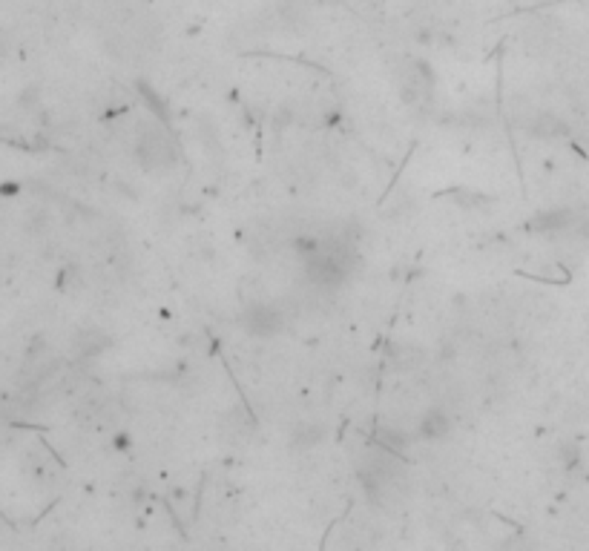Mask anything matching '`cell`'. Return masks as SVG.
I'll return each instance as SVG.
<instances>
[{
    "label": "cell",
    "mask_w": 589,
    "mask_h": 551,
    "mask_svg": "<svg viewBox=\"0 0 589 551\" xmlns=\"http://www.w3.org/2000/svg\"><path fill=\"white\" fill-rule=\"evenodd\" d=\"M449 431H452V417L446 411L431 408V411L423 414V419H420V436L423 439H443V436H449Z\"/></svg>",
    "instance_id": "cell-3"
},
{
    "label": "cell",
    "mask_w": 589,
    "mask_h": 551,
    "mask_svg": "<svg viewBox=\"0 0 589 551\" xmlns=\"http://www.w3.org/2000/svg\"><path fill=\"white\" fill-rule=\"evenodd\" d=\"M106 348H109V336L104 334V330H98V327L81 330V334L75 336V350L81 356H95V353H101Z\"/></svg>",
    "instance_id": "cell-5"
},
{
    "label": "cell",
    "mask_w": 589,
    "mask_h": 551,
    "mask_svg": "<svg viewBox=\"0 0 589 551\" xmlns=\"http://www.w3.org/2000/svg\"><path fill=\"white\" fill-rule=\"evenodd\" d=\"M242 324H244V330H247L250 336H256V339H271V336H276L279 330L285 327V316L271 302H250L244 308V313H242Z\"/></svg>",
    "instance_id": "cell-2"
},
{
    "label": "cell",
    "mask_w": 589,
    "mask_h": 551,
    "mask_svg": "<svg viewBox=\"0 0 589 551\" xmlns=\"http://www.w3.org/2000/svg\"><path fill=\"white\" fill-rule=\"evenodd\" d=\"M572 213L569 210H543L532 218V227L540 230V233H549V230H566L572 224Z\"/></svg>",
    "instance_id": "cell-4"
},
{
    "label": "cell",
    "mask_w": 589,
    "mask_h": 551,
    "mask_svg": "<svg viewBox=\"0 0 589 551\" xmlns=\"http://www.w3.org/2000/svg\"><path fill=\"white\" fill-rule=\"evenodd\" d=\"M319 439H322V428L314 425V422L311 425L302 422V425L293 428V445H297V448H311V445L319 443Z\"/></svg>",
    "instance_id": "cell-6"
},
{
    "label": "cell",
    "mask_w": 589,
    "mask_h": 551,
    "mask_svg": "<svg viewBox=\"0 0 589 551\" xmlns=\"http://www.w3.org/2000/svg\"><path fill=\"white\" fill-rule=\"evenodd\" d=\"M135 158H138V164H141L147 172H164V170L175 167V161H178L173 141H170L159 127L147 129V132L135 141Z\"/></svg>",
    "instance_id": "cell-1"
}]
</instances>
